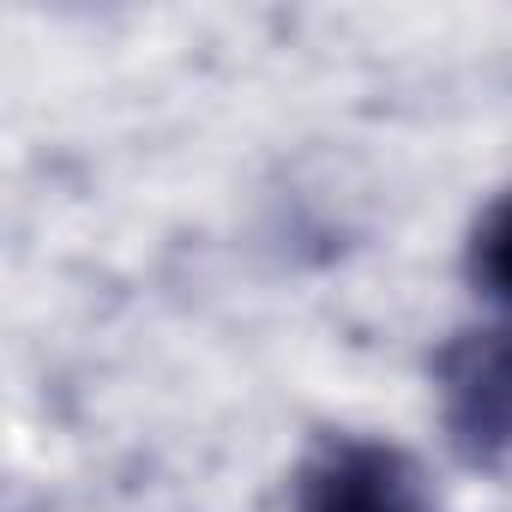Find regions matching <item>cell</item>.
Instances as JSON below:
<instances>
[{
    "label": "cell",
    "mask_w": 512,
    "mask_h": 512,
    "mask_svg": "<svg viewBox=\"0 0 512 512\" xmlns=\"http://www.w3.org/2000/svg\"><path fill=\"white\" fill-rule=\"evenodd\" d=\"M296 512H428V488L410 452L386 440L332 434L302 464Z\"/></svg>",
    "instance_id": "7a4b0ae2"
},
{
    "label": "cell",
    "mask_w": 512,
    "mask_h": 512,
    "mask_svg": "<svg viewBox=\"0 0 512 512\" xmlns=\"http://www.w3.org/2000/svg\"><path fill=\"white\" fill-rule=\"evenodd\" d=\"M464 272H470V284H476L488 302L512 308V193H500V199L482 211V223L470 229Z\"/></svg>",
    "instance_id": "3957f363"
},
{
    "label": "cell",
    "mask_w": 512,
    "mask_h": 512,
    "mask_svg": "<svg viewBox=\"0 0 512 512\" xmlns=\"http://www.w3.org/2000/svg\"><path fill=\"white\" fill-rule=\"evenodd\" d=\"M446 440L476 470H512V326L458 332L434 356Z\"/></svg>",
    "instance_id": "6da1fadb"
}]
</instances>
